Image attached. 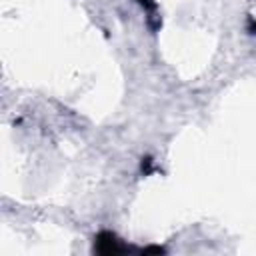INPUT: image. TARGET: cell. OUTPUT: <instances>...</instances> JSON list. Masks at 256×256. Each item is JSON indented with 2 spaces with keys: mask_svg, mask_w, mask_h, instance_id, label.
Returning <instances> with one entry per match:
<instances>
[{
  "mask_svg": "<svg viewBox=\"0 0 256 256\" xmlns=\"http://www.w3.org/2000/svg\"><path fill=\"white\" fill-rule=\"evenodd\" d=\"M132 248L120 240L114 232L110 230H102L94 236V252L96 254H102V256H118V254H126L130 252Z\"/></svg>",
  "mask_w": 256,
  "mask_h": 256,
  "instance_id": "obj_1",
  "label": "cell"
},
{
  "mask_svg": "<svg viewBox=\"0 0 256 256\" xmlns=\"http://www.w3.org/2000/svg\"><path fill=\"white\" fill-rule=\"evenodd\" d=\"M140 166H142V172H144V174H150L152 168H154V166H152V158H150V156L142 158V164H140Z\"/></svg>",
  "mask_w": 256,
  "mask_h": 256,
  "instance_id": "obj_3",
  "label": "cell"
},
{
  "mask_svg": "<svg viewBox=\"0 0 256 256\" xmlns=\"http://www.w3.org/2000/svg\"><path fill=\"white\" fill-rule=\"evenodd\" d=\"M140 8L144 10L146 14V20H148V26L152 30H158L160 28V16H158V6H156V0H138Z\"/></svg>",
  "mask_w": 256,
  "mask_h": 256,
  "instance_id": "obj_2",
  "label": "cell"
}]
</instances>
